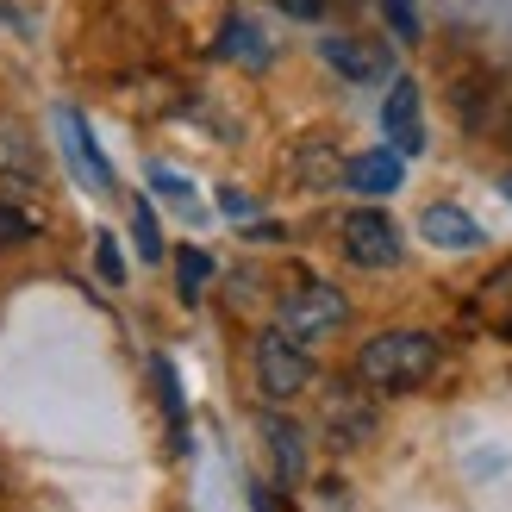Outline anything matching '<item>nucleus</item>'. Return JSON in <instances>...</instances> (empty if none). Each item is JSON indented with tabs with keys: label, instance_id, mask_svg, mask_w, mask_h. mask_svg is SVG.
<instances>
[{
	"label": "nucleus",
	"instance_id": "1",
	"mask_svg": "<svg viewBox=\"0 0 512 512\" xmlns=\"http://www.w3.org/2000/svg\"><path fill=\"white\" fill-rule=\"evenodd\" d=\"M356 375L375 394H413L438 375V338L431 331H375L356 350Z\"/></svg>",
	"mask_w": 512,
	"mask_h": 512
},
{
	"label": "nucleus",
	"instance_id": "2",
	"mask_svg": "<svg viewBox=\"0 0 512 512\" xmlns=\"http://www.w3.org/2000/svg\"><path fill=\"white\" fill-rule=\"evenodd\" d=\"M344 319H350V306H344V294L331 288V281H300V288L281 300L275 331H288L294 344H313V338H331Z\"/></svg>",
	"mask_w": 512,
	"mask_h": 512
},
{
	"label": "nucleus",
	"instance_id": "3",
	"mask_svg": "<svg viewBox=\"0 0 512 512\" xmlns=\"http://www.w3.org/2000/svg\"><path fill=\"white\" fill-rule=\"evenodd\" d=\"M306 381H313V356H306V344H294L288 331H263V338H256V388H263L269 400H294Z\"/></svg>",
	"mask_w": 512,
	"mask_h": 512
},
{
	"label": "nucleus",
	"instance_id": "4",
	"mask_svg": "<svg viewBox=\"0 0 512 512\" xmlns=\"http://www.w3.org/2000/svg\"><path fill=\"white\" fill-rule=\"evenodd\" d=\"M344 256L356 269H394L400 263V225L388 213H375V207H356L344 213Z\"/></svg>",
	"mask_w": 512,
	"mask_h": 512
},
{
	"label": "nucleus",
	"instance_id": "5",
	"mask_svg": "<svg viewBox=\"0 0 512 512\" xmlns=\"http://www.w3.org/2000/svg\"><path fill=\"white\" fill-rule=\"evenodd\" d=\"M381 132H388L394 157H419L425 150V113H419V82L413 75H394L388 100H381Z\"/></svg>",
	"mask_w": 512,
	"mask_h": 512
},
{
	"label": "nucleus",
	"instance_id": "6",
	"mask_svg": "<svg viewBox=\"0 0 512 512\" xmlns=\"http://www.w3.org/2000/svg\"><path fill=\"white\" fill-rule=\"evenodd\" d=\"M57 132H63V150H69L75 175H82L94 194H113V163L100 157V144H94V132H88V119L75 113V107H57Z\"/></svg>",
	"mask_w": 512,
	"mask_h": 512
},
{
	"label": "nucleus",
	"instance_id": "7",
	"mask_svg": "<svg viewBox=\"0 0 512 512\" xmlns=\"http://www.w3.org/2000/svg\"><path fill=\"white\" fill-rule=\"evenodd\" d=\"M325 431H331V444H338V450H356L375 431V400H363L356 388H331V400H325Z\"/></svg>",
	"mask_w": 512,
	"mask_h": 512
},
{
	"label": "nucleus",
	"instance_id": "8",
	"mask_svg": "<svg viewBox=\"0 0 512 512\" xmlns=\"http://www.w3.org/2000/svg\"><path fill=\"white\" fill-rule=\"evenodd\" d=\"M344 182L356 194H394L406 182V157H394V150H363V157L344 163Z\"/></svg>",
	"mask_w": 512,
	"mask_h": 512
},
{
	"label": "nucleus",
	"instance_id": "9",
	"mask_svg": "<svg viewBox=\"0 0 512 512\" xmlns=\"http://www.w3.org/2000/svg\"><path fill=\"white\" fill-rule=\"evenodd\" d=\"M419 232H425L431 244H438V250H475V244H481V225H475L463 207H450V200H438V207H425Z\"/></svg>",
	"mask_w": 512,
	"mask_h": 512
},
{
	"label": "nucleus",
	"instance_id": "10",
	"mask_svg": "<svg viewBox=\"0 0 512 512\" xmlns=\"http://www.w3.org/2000/svg\"><path fill=\"white\" fill-rule=\"evenodd\" d=\"M319 50H325V63L338 75H350V82H375V75H388V50H375L363 38H325Z\"/></svg>",
	"mask_w": 512,
	"mask_h": 512
},
{
	"label": "nucleus",
	"instance_id": "11",
	"mask_svg": "<svg viewBox=\"0 0 512 512\" xmlns=\"http://www.w3.org/2000/svg\"><path fill=\"white\" fill-rule=\"evenodd\" d=\"M219 57L225 63H244V69H269V38L256 32V19H225V32H219Z\"/></svg>",
	"mask_w": 512,
	"mask_h": 512
},
{
	"label": "nucleus",
	"instance_id": "12",
	"mask_svg": "<svg viewBox=\"0 0 512 512\" xmlns=\"http://www.w3.org/2000/svg\"><path fill=\"white\" fill-rule=\"evenodd\" d=\"M263 438H269V450H275L281 481H300V475H306V438H300V425L281 419V413H269V419H263Z\"/></svg>",
	"mask_w": 512,
	"mask_h": 512
},
{
	"label": "nucleus",
	"instance_id": "13",
	"mask_svg": "<svg viewBox=\"0 0 512 512\" xmlns=\"http://www.w3.org/2000/svg\"><path fill=\"white\" fill-rule=\"evenodd\" d=\"M294 175H300L306 188H331V182H344V157H338L325 138H306V144L294 150Z\"/></svg>",
	"mask_w": 512,
	"mask_h": 512
},
{
	"label": "nucleus",
	"instance_id": "14",
	"mask_svg": "<svg viewBox=\"0 0 512 512\" xmlns=\"http://www.w3.org/2000/svg\"><path fill=\"white\" fill-rule=\"evenodd\" d=\"M132 232H138L144 263H163V232H157V213H150V200H138V207H132Z\"/></svg>",
	"mask_w": 512,
	"mask_h": 512
},
{
	"label": "nucleus",
	"instance_id": "15",
	"mask_svg": "<svg viewBox=\"0 0 512 512\" xmlns=\"http://www.w3.org/2000/svg\"><path fill=\"white\" fill-rule=\"evenodd\" d=\"M0 169L38 175V150H32V138H19V132H0Z\"/></svg>",
	"mask_w": 512,
	"mask_h": 512
},
{
	"label": "nucleus",
	"instance_id": "16",
	"mask_svg": "<svg viewBox=\"0 0 512 512\" xmlns=\"http://www.w3.org/2000/svg\"><path fill=\"white\" fill-rule=\"evenodd\" d=\"M157 381H163V406H169V425H175V444L188 450V413H182V388H175V369L157 363Z\"/></svg>",
	"mask_w": 512,
	"mask_h": 512
},
{
	"label": "nucleus",
	"instance_id": "17",
	"mask_svg": "<svg viewBox=\"0 0 512 512\" xmlns=\"http://www.w3.org/2000/svg\"><path fill=\"white\" fill-rule=\"evenodd\" d=\"M381 13H388V25H394V38H400V44H413V38H419V7H413V0H381Z\"/></svg>",
	"mask_w": 512,
	"mask_h": 512
},
{
	"label": "nucleus",
	"instance_id": "18",
	"mask_svg": "<svg viewBox=\"0 0 512 512\" xmlns=\"http://www.w3.org/2000/svg\"><path fill=\"white\" fill-rule=\"evenodd\" d=\"M150 188L169 194L175 207H188V213H194V182H188V175H175V169H150Z\"/></svg>",
	"mask_w": 512,
	"mask_h": 512
},
{
	"label": "nucleus",
	"instance_id": "19",
	"mask_svg": "<svg viewBox=\"0 0 512 512\" xmlns=\"http://www.w3.org/2000/svg\"><path fill=\"white\" fill-rule=\"evenodd\" d=\"M207 275H213V256H207V250H182V294H188V300L207 288Z\"/></svg>",
	"mask_w": 512,
	"mask_h": 512
},
{
	"label": "nucleus",
	"instance_id": "20",
	"mask_svg": "<svg viewBox=\"0 0 512 512\" xmlns=\"http://www.w3.org/2000/svg\"><path fill=\"white\" fill-rule=\"evenodd\" d=\"M94 263H100V275H107V281H125V256H119V238L113 232L94 238Z\"/></svg>",
	"mask_w": 512,
	"mask_h": 512
},
{
	"label": "nucleus",
	"instance_id": "21",
	"mask_svg": "<svg viewBox=\"0 0 512 512\" xmlns=\"http://www.w3.org/2000/svg\"><path fill=\"white\" fill-rule=\"evenodd\" d=\"M38 232V219L32 213H19V207H0V250L19 244V238H32Z\"/></svg>",
	"mask_w": 512,
	"mask_h": 512
},
{
	"label": "nucleus",
	"instance_id": "22",
	"mask_svg": "<svg viewBox=\"0 0 512 512\" xmlns=\"http://www.w3.org/2000/svg\"><path fill=\"white\" fill-rule=\"evenodd\" d=\"M219 213H225V219H250L256 200H250L244 188H219Z\"/></svg>",
	"mask_w": 512,
	"mask_h": 512
},
{
	"label": "nucleus",
	"instance_id": "23",
	"mask_svg": "<svg viewBox=\"0 0 512 512\" xmlns=\"http://www.w3.org/2000/svg\"><path fill=\"white\" fill-rule=\"evenodd\" d=\"M281 13H294V19H325V0H275Z\"/></svg>",
	"mask_w": 512,
	"mask_h": 512
},
{
	"label": "nucleus",
	"instance_id": "24",
	"mask_svg": "<svg viewBox=\"0 0 512 512\" xmlns=\"http://www.w3.org/2000/svg\"><path fill=\"white\" fill-rule=\"evenodd\" d=\"M256 512H269V494H263V488H256Z\"/></svg>",
	"mask_w": 512,
	"mask_h": 512
},
{
	"label": "nucleus",
	"instance_id": "25",
	"mask_svg": "<svg viewBox=\"0 0 512 512\" xmlns=\"http://www.w3.org/2000/svg\"><path fill=\"white\" fill-rule=\"evenodd\" d=\"M500 188H506V200H512V175H506V182H500Z\"/></svg>",
	"mask_w": 512,
	"mask_h": 512
}]
</instances>
